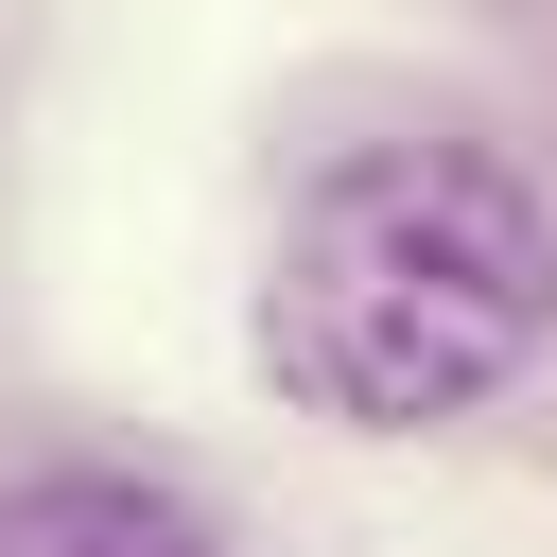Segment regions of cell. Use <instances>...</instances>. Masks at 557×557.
<instances>
[{"instance_id":"obj_1","label":"cell","mask_w":557,"mask_h":557,"mask_svg":"<svg viewBox=\"0 0 557 557\" xmlns=\"http://www.w3.org/2000/svg\"><path fill=\"white\" fill-rule=\"evenodd\" d=\"M557 331V209L487 139H348L261 244V383L331 435H435Z\"/></svg>"},{"instance_id":"obj_2","label":"cell","mask_w":557,"mask_h":557,"mask_svg":"<svg viewBox=\"0 0 557 557\" xmlns=\"http://www.w3.org/2000/svg\"><path fill=\"white\" fill-rule=\"evenodd\" d=\"M0 557H226L209 505H174L157 470H0Z\"/></svg>"}]
</instances>
